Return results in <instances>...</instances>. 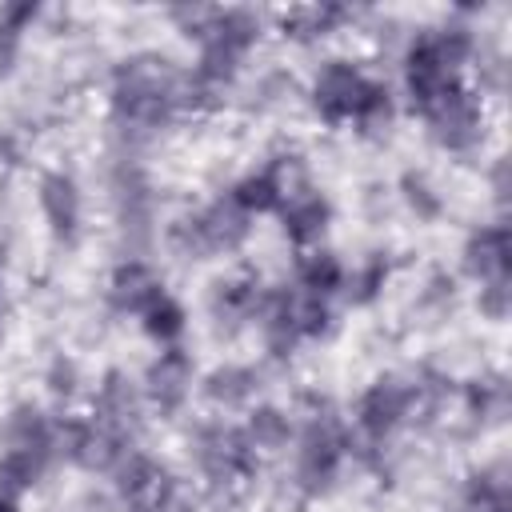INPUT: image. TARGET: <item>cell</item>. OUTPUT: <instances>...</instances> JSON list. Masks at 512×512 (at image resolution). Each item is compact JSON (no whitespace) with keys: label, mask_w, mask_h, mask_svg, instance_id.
Instances as JSON below:
<instances>
[{"label":"cell","mask_w":512,"mask_h":512,"mask_svg":"<svg viewBox=\"0 0 512 512\" xmlns=\"http://www.w3.org/2000/svg\"><path fill=\"white\" fill-rule=\"evenodd\" d=\"M36 200H40V212H44L52 236L64 240V244H72L80 236V216H84V196H80L76 176L72 172H60V168L44 172L36 180Z\"/></svg>","instance_id":"cell-9"},{"label":"cell","mask_w":512,"mask_h":512,"mask_svg":"<svg viewBox=\"0 0 512 512\" xmlns=\"http://www.w3.org/2000/svg\"><path fill=\"white\" fill-rule=\"evenodd\" d=\"M208 40L232 48L236 56H248V52L264 40V12L244 8V4L220 8V12H216V24H212V32H208Z\"/></svg>","instance_id":"cell-21"},{"label":"cell","mask_w":512,"mask_h":512,"mask_svg":"<svg viewBox=\"0 0 512 512\" xmlns=\"http://www.w3.org/2000/svg\"><path fill=\"white\" fill-rule=\"evenodd\" d=\"M464 408L468 416L484 428V424H500L508 416V380L500 372H484V376H472L464 384Z\"/></svg>","instance_id":"cell-25"},{"label":"cell","mask_w":512,"mask_h":512,"mask_svg":"<svg viewBox=\"0 0 512 512\" xmlns=\"http://www.w3.org/2000/svg\"><path fill=\"white\" fill-rule=\"evenodd\" d=\"M512 268V240H508V224H480L468 232L464 248H460V272L472 284L484 280H500Z\"/></svg>","instance_id":"cell-11"},{"label":"cell","mask_w":512,"mask_h":512,"mask_svg":"<svg viewBox=\"0 0 512 512\" xmlns=\"http://www.w3.org/2000/svg\"><path fill=\"white\" fill-rule=\"evenodd\" d=\"M12 164H20V144L8 132H0V168H12Z\"/></svg>","instance_id":"cell-41"},{"label":"cell","mask_w":512,"mask_h":512,"mask_svg":"<svg viewBox=\"0 0 512 512\" xmlns=\"http://www.w3.org/2000/svg\"><path fill=\"white\" fill-rule=\"evenodd\" d=\"M408 416H412V380L404 372L376 376L352 408V424L368 444H384L396 428L408 424Z\"/></svg>","instance_id":"cell-3"},{"label":"cell","mask_w":512,"mask_h":512,"mask_svg":"<svg viewBox=\"0 0 512 512\" xmlns=\"http://www.w3.org/2000/svg\"><path fill=\"white\" fill-rule=\"evenodd\" d=\"M428 136L440 152H452V156H468L484 144V96H476L472 88H460L452 92L444 104H436L428 116Z\"/></svg>","instance_id":"cell-4"},{"label":"cell","mask_w":512,"mask_h":512,"mask_svg":"<svg viewBox=\"0 0 512 512\" xmlns=\"http://www.w3.org/2000/svg\"><path fill=\"white\" fill-rule=\"evenodd\" d=\"M216 12H220V4H172L168 8V20H172V28L180 36L204 44L208 32H212V24H216Z\"/></svg>","instance_id":"cell-32"},{"label":"cell","mask_w":512,"mask_h":512,"mask_svg":"<svg viewBox=\"0 0 512 512\" xmlns=\"http://www.w3.org/2000/svg\"><path fill=\"white\" fill-rule=\"evenodd\" d=\"M424 36H428V48H432L436 64L448 68L452 76H460L476 60V32L464 20H444L436 28H424Z\"/></svg>","instance_id":"cell-22"},{"label":"cell","mask_w":512,"mask_h":512,"mask_svg":"<svg viewBox=\"0 0 512 512\" xmlns=\"http://www.w3.org/2000/svg\"><path fill=\"white\" fill-rule=\"evenodd\" d=\"M364 88H368L364 68L352 64V60H344V56H332V60H324V64L316 68V76H312V84H308V104H312V112H316L324 124H332V128H336V124H352Z\"/></svg>","instance_id":"cell-5"},{"label":"cell","mask_w":512,"mask_h":512,"mask_svg":"<svg viewBox=\"0 0 512 512\" xmlns=\"http://www.w3.org/2000/svg\"><path fill=\"white\" fill-rule=\"evenodd\" d=\"M140 404H144V392L140 384L124 372V368H108L96 384V396H92V416L96 424L104 428H116V432H128L140 416Z\"/></svg>","instance_id":"cell-14"},{"label":"cell","mask_w":512,"mask_h":512,"mask_svg":"<svg viewBox=\"0 0 512 512\" xmlns=\"http://www.w3.org/2000/svg\"><path fill=\"white\" fill-rule=\"evenodd\" d=\"M348 424L344 416L320 400L308 420L296 428V488L300 496L316 500V496H328L340 480V464L348 456Z\"/></svg>","instance_id":"cell-1"},{"label":"cell","mask_w":512,"mask_h":512,"mask_svg":"<svg viewBox=\"0 0 512 512\" xmlns=\"http://www.w3.org/2000/svg\"><path fill=\"white\" fill-rule=\"evenodd\" d=\"M252 96H256V108H284L296 96V80L288 72H264L256 80Z\"/></svg>","instance_id":"cell-35"},{"label":"cell","mask_w":512,"mask_h":512,"mask_svg":"<svg viewBox=\"0 0 512 512\" xmlns=\"http://www.w3.org/2000/svg\"><path fill=\"white\" fill-rule=\"evenodd\" d=\"M460 88H464V80L452 76L448 68H440L432 48H428V36L416 32L404 48V100H408V108L416 116H428L436 104H444Z\"/></svg>","instance_id":"cell-6"},{"label":"cell","mask_w":512,"mask_h":512,"mask_svg":"<svg viewBox=\"0 0 512 512\" xmlns=\"http://www.w3.org/2000/svg\"><path fill=\"white\" fill-rule=\"evenodd\" d=\"M344 272H348L344 260H340L332 248H324V244H316V248H300V256H296V284L308 288V292H320V296L340 292Z\"/></svg>","instance_id":"cell-24"},{"label":"cell","mask_w":512,"mask_h":512,"mask_svg":"<svg viewBox=\"0 0 512 512\" xmlns=\"http://www.w3.org/2000/svg\"><path fill=\"white\" fill-rule=\"evenodd\" d=\"M0 512H20V500H16V496H4V492H0Z\"/></svg>","instance_id":"cell-42"},{"label":"cell","mask_w":512,"mask_h":512,"mask_svg":"<svg viewBox=\"0 0 512 512\" xmlns=\"http://www.w3.org/2000/svg\"><path fill=\"white\" fill-rule=\"evenodd\" d=\"M476 312H480L488 324H504V320H508V312H512V284H508V276L484 280V284L476 288Z\"/></svg>","instance_id":"cell-33"},{"label":"cell","mask_w":512,"mask_h":512,"mask_svg":"<svg viewBox=\"0 0 512 512\" xmlns=\"http://www.w3.org/2000/svg\"><path fill=\"white\" fill-rule=\"evenodd\" d=\"M164 296V280L156 276V268L148 264V260H136V256H128V260H120L116 268H112V276H108V304H112V312H120V316H140L148 304H156Z\"/></svg>","instance_id":"cell-13"},{"label":"cell","mask_w":512,"mask_h":512,"mask_svg":"<svg viewBox=\"0 0 512 512\" xmlns=\"http://www.w3.org/2000/svg\"><path fill=\"white\" fill-rule=\"evenodd\" d=\"M44 388H48V396H56V400H72V396L80 392V364H76L68 352H56V356L48 360V368H44Z\"/></svg>","instance_id":"cell-34"},{"label":"cell","mask_w":512,"mask_h":512,"mask_svg":"<svg viewBox=\"0 0 512 512\" xmlns=\"http://www.w3.org/2000/svg\"><path fill=\"white\" fill-rule=\"evenodd\" d=\"M196 220H200V236H204L208 256H232L252 236V216L228 192L208 200L204 208H196Z\"/></svg>","instance_id":"cell-12"},{"label":"cell","mask_w":512,"mask_h":512,"mask_svg":"<svg viewBox=\"0 0 512 512\" xmlns=\"http://www.w3.org/2000/svg\"><path fill=\"white\" fill-rule=\"evenodd\" d=\"M392 120H396V96H392V88H388L384 80H372V76H368V88H364V96H360V104H356L352 124H356L364 136H380V132L392 128Z\"/></svg>","instance_id":"cell-30"},{"label":"cell","mask_w":512,"mask_h":512,"mask_svg":"<svg viewBox=\"0 0 512 512\" xmlns=\"http://www.w3.org/2000/svg\"><path fill=\"white\" fill-rule=\"evenodd\" d=\"M192 380H196L192 356L180 344H172V348H160V356L144 368L140 392L160 416H176L192 396Z\"/></svg>","instance_id":"cell-8"},{"label":"cell","mask_w":512,"mask_h":512,"mask_svg":"<svg viewBox=\"0 0 512 512\" xmlns=\"http://www.w3.org/2000/svg\"><path fill=\"white\" fill-rule=\"evenodd\" d=\"M136 320H140L144 336H148V340H156L160 348H172V344L188 332V312H184V304H180L176 296H168V292H164L156 304H148Z\"/></svg>","instance_id":"cell-28"},{"label":"cell","mask_w":512,"mask_h":512,"mask_svg":"<svg viewBox=\"0 0 512 512\" xmlns=\"http://www.w3.org/2000/svg\"><path fill=\"white\" fill-rule=\"evenodd\" d=\"M396 192H400V204H404L420 224H432V220L444 216V196L436 192V184L428 180V172H420V168L400 172Z\"/></svg>","instance_id":"cell-29"},{"label":"cell","mask_w":512,"mask_h":512,"mask_svg":"<svg viewBox=\"0 0 512 512\" xmlns=\"http://www.w3.org/2000/svg\"><path fill=\"white\" fill-rule=\"evenodd\" d=\"M40 12H44V8L32 4V0H8V4H0V28L24 36V32L40 20Z\"/></svg>","instance_id":"cell-36"},{"label":"cell","mask_w":512,"mask_h":512,"mask_svg":"<svg viewBox=\"0 0 512 512\" xmlns=\"http://www.w3.org/2000/svg\"><path fill=\"white\" fill-rule=\"evenodd\" d=\"M240 432H244V440L252 444L256 456L260 452H284L296 440V420L280 404H256V408H248Z\"/></svg>","instance_id":"cell-19"},{"label":"cell","mask_w":512,"mask_h":512,"mask_svg":"<svg viewBox=\"0 0 512 512\" xmlns=\"http://www.w3.org/2000/svg\"><path fill=\"white\" fill-rule=\"evenodd\" d=\"M504 88H508V64H504V56H480V64H476V96L480 92L500 96Z\"/></svg>","instance_id":"cell-37"},{"label":"cell","mask_w":512,"mask_h":512,"mask_svg":"<svg viewBox=\"0 0 512 512\" xmlns=\"http://www.w3.org/2000/svg\"><path fill=\"white\" fill-rule=\"evenodd\" d=\"M188 448H192V460L208 484H232L240 476H252L256 460H260L252 452V444L244 440V432L236 424H224V420L196 424Z\"/></svg>","instance_id":"cell-2"},{"label":"cell","mask_w":512,"mask_h":512,"mask_svg":"<svg viewBox=\"0 0 512 512\" xmlns=\"http://www.w3.org/2000/svg\"><path fill=\"white\" fill-rule=\"evenodd\" d=\"M272 300V284H264L260 276H228L216 280L208 292V316L220 332H240L244 324H256L264 316Z\"/></svg>","instance_id":"cell-7"},{"label":"cell","mask_w":512,"mask_h":512,"mask_svg":"<svg viewBox=\"0 0 512 512\" xmlns=\"http://www.w3.org/2000/svg\"><path fill=\"white\" fill-rule=\"evenodd\" d=\"M348 20H352V8H344V4H292V8L276 12L280 36H288L296 44H316V40L340 32Z\"/></svg>","instance_id":"cell-17"},{"label":"cell","mask_w":512,"mask_h":512,"mask_svg":"<svg viewBox=\"0 0 512 512\" xmlns=\"http://www.w3.org/2000/svg\"><path fill=\"white\" fill-rule=\"evenodd\" d=\"M464 512H512V484L504 460H492L464 480Z\"/></svg>","instance_id":"cell-20"},{"label":"cell","mask_w":512,"mask_h":512,"mask_svg":"<svg viewBox=\"0 0 512 512\" xmlns=\"http://www.w3.org/2000/svg\"><path fill=\"white\" fill-rule=\"evenodd\" d=\"M280 304L292 320V328L300 332V340H328L336 336L340 320H336V308H332V296H320V292H308L300 284H280Z\"/></svg>","instance_id":"cell-15"},{"label":"cell","mask_w":512,"mask_h":512,"mask_svg":"<svg viewBox=\"0 0 512 512\" xmlns=\"http://www.w3.org/2000/svg\"><path fill=\"white\" fill-rule=\"evenodd\" d=\"M0 444L4 452H48L52 456V416L32 400L12 404L0 420Z\"/></svg>","instance_id":"cell-16"},{"label":"cell","mask_w":512,"mask_h":512,"mask_svg":"<svg viewBox=\"0 0 512 512\" xmlns=\"http://www.w3.org/2000/svg\"><path fill=\"white\" fill-rule=\"evenodd\" d=\"M200 392L216 408H248L252 396L260 392V372L248 368V364L224 360V364H216V368H208L200 376Z\"/></svg>","instance_id":"cell-18"},{"label":"cell","mask_w":512,"mask_h":512,"mask_svg":"<svg viewBox=\"0 0 512 512\" xmlns=\"http://www.w3.org/2000/svg\"><path fill=\"white\" fill-rule=\"evenodd\" d=\"M452 300H456V284H452V276H448V272H436V276H428L420 304H424V308H448Z\"/></svg>","instance_id":"cell-38"},{"label":"cell","mask_w":512,"mask_h":512,"mask_svg":"<svg viewBox=\"0 0 512 512\" xmlns=\"http://www.w3.org/2000/svg\"><path fill=\"white\" fill-rule=\"evenodd\" d=\"M132 448L128 432H116V428H104L96 420H88V436L76 452V468L92 472V476H112V468L120 464V456Z\"/></svg>","instance_id":"cell-23"},{"label":"cell","mask_w":512,"mask_h":512,"mask_svg":"<svg viewBox=\"0 0 512 512\" xmlns=\"http://www.w3.org/2000/svg\"><path fill=\"white\" fill-rule=\"evenodd\" d=\"M388 272H392L388 256H384V252H372V256H364V260H360L352 272H344L340 296H344L352 308H368V304H376V300L384 296Z\"/></svg>","instance_id":"cell-26"},{"label":"cell","mask_w":512,"mask_h":512,"mask_svg":"<svg viewBox=\"0 0 512 512\" xmlns=\"http://www.w3.org/2000/svg\"><path fill=\"white\" fill-rule=\"evenodd\" d=\"M488 184H492V200L504 208L508 204V192H512V176H508V160L496 156L492 168H488Z\"/></svg>","instance_id":"cell-39"},{"label":"cell","mask_w":512,"mask_h":512,"mask_svg":"<svg viewBox=\"0 0 512 512\" xmlns=\"http://www.w3.org/2000/svg\"><path fill=\"white\" fill-rule=\"evenodd\" d=\"M276 216H280L284 236H288L296 248H316V244L324 240V232L332 228L336 208H332V200H328L316 184H308V188H300L296 196H288V200L276 208Z\"/></svg>","instance_id":"cell-10"},{"label":"cell","mask_w":512,"mask_h":512,"mask_svg":"<svg viewBox=\"0 0 512 512\" xmlns=\"http://www.w3.org/2000/svg\"><path fill=\"white\" fill-rule=\"evenodd\" d=\"M228 196H232L248 216H268V212L280 208V188H276V180L268 176V168L244 172V176L228 188Z\"/></svg>","instance_id":"cell-31"},{"label":"cell","mask_w":512,"mask_h":512,"mask_svg":"<svg viewBox=\"0 0 512 512\" xmlns=\"http://www.w3.org/2000/svg\"><path fill=\"white\" fill-rule=\"evenodd\" d=\"M20 40H24V36L0 28V76H8V72L16 68V60H20Z\"/></svg>","instance_id":"cell-40"},{"label":"cell","mask_w":512,"mask_h":512,"mask_svg":"<svg viewBox=\"0 0 512 512\" xmlns=\"http://www.w3.org/2000/svg\"><path fill=\"white\" fill-rule=\"evenodd\" d=\"M56 460L48 452H0V492L4 496H24L28 488H36L44 480V472Z\"/></svg>","instance_id":"cell-27"}]
</instances>
